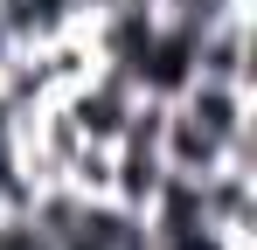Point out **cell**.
I'll return each mask as SVG.
<instances>
[{"mask_svg": "<svg viewBox=\"0 0 257 250\" xmlns=\"http://www.w3.org/2000/svg\"><path fill=\"white\" fill-rule=\"evenodd\" d=\"M28 215L49 229L56 250H146V215L118 208L111 195H77V188H35Z\"/></svg>", "mask_w": 257, "mask_h": 250, "instance_id": "obj_1", "label": "cell"}, {"mask_svg": "<svg viewBox=\"0 0 257 250\" xmlns=\"http://www.w3.org/2000/svg\"><path fill=\"white\" fill-rule=\"evenodd\" d=\"M250 21L257 7H236L209 28H195V70L188 77H209V83H243L257 90V63H250Z\"/></svg>", "mask_w": 257, "mask_h": 250, "instance_id": "obj_2", "label": "cell"}, {"mask_svg": "<svg viewBox=\"0 0 257 250\" xmlns=\"http://www.w3.org/2000/svg\"><path fill=\"white\" fill-rule=\"evenodd\" d=\"M0 250H56V243L28 208H0Z\"/></svg>", "mask_w": 257, "mask_h": 250, "instance_id": "obj_3", "label": "cell"}, {"mask_svg": "<svg viewBox=\"0 0 257 250\" xmlns=\"http://www.w3.org/2000/svg\"><path fill=\"white\" fill-rule=\"evenodd\" d=\"M14 49H21V35H14V21H7V14H0V70H7V63H14Z\"/></svg>", "mask_w": 257, "mask_h": 250, "instance_id": "obj_4", "label": "cell"}, {"mask_svg": "<svg viewBox=\"0 0 257 250\" xmlns=\"http://www.w3.org/2000/svg\"><path fill=\"white\" fill-rule=\"evenodd\" d=\"M77 7H84V21H97V14H104L111 0H77Z\"/></svg>", "mask_w": 257, "mask_h": 250, "instance_id": "obj_5", "label": "cell"}]
</instances>
